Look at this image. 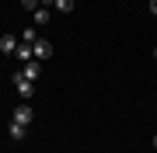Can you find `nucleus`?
Returning <instances> with one entry per match:
<instances>
[{
    "label": "nucleus",
    "mask_w": 157,
    "mask_h": 153,
    "mask_svg": "<svg viewBox=\"0 0 157 153\" xmlns=\"http://www.w3.org/2000/svg\"><path fill=\"white\" fill-rule=\"evenodd\" d=\"M39 73H42V63L32 59V63H25V66L14 73V80H32V84H35V80H39Z\"/></svg>",
    "instance_id": "f257e3e1"
},
{
    "label": "nucleus",
    "mask_w": 157,
    "mask_h": 153,
    "mask_svg": "<svg viewBox=\"0 0 157 153\" xmlns=\"http://www.w3.org/2000/svg\"><path fill=\"white\" fill-rule=\"evenodd\" d=\"M32 56L39 59V63H45V59L52 56V46H49V42H45V38H39V42H35V46H32Z\"/></svg>",
    "instance_id": "f03ea898"
},
{
    "label": "nucleus",
    "mask_w": 157,
    "mask_h": 153,
    "mask_svg": "<svg viewBox=\"0 0 157 153\" xmlns=\"http://www.w3.org/2000/svg\"><path fill=\"white\" fill-rule=\"evenodd\" d=\"M14 122L17 125H32V104H17L14 108Z\"/></svg>",
    "instance_id": "7ed1b4c3"
},
{
    "label": "nucleus",
    "mask_w": 157,
    "mask_h": 153,
    "mask_svg": "<svg viewBox=\"0 0 157 153\" xmlns=\"http://www.w3.org/2000/svg\"><path fill=\"white\" fill-rule=\"evenodd\" d=\"M0 52H7V56L17 52V38H14V35H0Z\"/></svg>",
    "instance_id": "20e7f679"
},
{
    "label": "nucleus",
    "mask_w": 157,
    "mask_h": 153,
    "mask_svg": "<svg viewBox=\"0 0 157 153\" xmlns=\"http://www.w3.org/2000/svg\"><path fill=\"white\" fill-rule=\"evenodd\" d=\"M14 87H17V94H21L25 101H28V97L35 94V84H32V80H14Z\"/></svg>",
    "instance_id": "39448f33"
},
{
    "label": "nucleus",
    "mask_w": 157,
    "mask_h": 153,
    "mask_svg": "<svg viewBox=\"0 0 157 153\" xmlns=\"http://www.w3.org/2000/svg\"><path fill=\"white\" fill-rule=\"evenodd\" d=\"M49 7H39V11H32V24H49Z\"/></svg>",
    "instance_id": "423d86ee"
},
{
    "label": "nucleus",
    "mask_w": 157,
    "mask_h": 153,
    "mask_svg": "<svg viewBox=\"0 0 157 153\" xmlns=\"http://www.w3.org/2000/svg\"><path fill=\"white\" fill-rule=\"evenodd\" d=\"M25 136H28V125H17V122H11V139H17V143H21Z\"/></svg>",
    "instance_id": "0eeeda50"
},
{
    "label": "nucleus",
    "mask_w": 157,
    "mask_h": 153,
    "mask_svg": "<svg viewBox=\"0 0 157 153\" xmlns=\"http://www.w3.org/2000/svg\"><path fill=\"white\" fill-rule=\"evenodd\" d=\"M14 56L21 59V63H32V59H35V56H32V46H25V42L17 46V52H14Z\"/></svg>",
    "instance_id": "6e6552de"
},
{
    "label": "nucleus",
    "mask_w": 157,
    "mask_h": 153,
    "mask_svg": "<svg viewBox=\"0 0 157 153\" xmlns=\"http://www.w3.org/2000/svg\"><path fill=\"white\" fill-rule=\"evenodd\" d=\"M52 7L63 11V14H70V11H73V0H52Z\"/></svg>",
    "instance_id": "1a4fd4ad"
},
{
    "label": "nucleus",
    "mask_w": 157,
    "mask_h": 153,
    "mask_svg": "<svg viewBox=\"0 0 157 153\" xmlns=\"http://www.w3.org/2000/svg\"><path fill=\"white\" fill-rule=\"evenodd\" d=\"M21 42H25V46H35V42H39V35H35V28H28V31H25V35H21Z\"/></svg>",
    "instance_id": "9d476101"
},
{
    "label": "nucleus",
    "mask_w": 157,
    "mask_h": 153,
    "mask_svg": "<svg viewBox=\"0 0 157 153\" xmlns=\"http://www.w3.org/2000/svg\"><path fill=\"white\" fill-rule=\"evenodd\" d=\"M150 11H154V14H157V0H150Z\"/></svg>",
    "instance_id": "9b49d317"
},
{
    "label": "nucleus",
    "mask_w": 157,
    "mask_h": 153,
    "mask_svg": "<svg viewBox=\"0 0 157 153\" xmlns=\"http://www.w3.org/2000/svg\"><path fill=\"white\" fill-rule=\"evenodd\" d=\"M154 150H157V136H154Z\"/></svg>",
    "instance_id": "f8f14e48"
},
{
    "label": "nucleus",
    "mask_w": 157,
    "mask_h": 153,
    "mask_svg": "<svg viewBox=\"0 0 157 153\" xmlns=\"http://www.w3.org/2000/svg\"><path fill=\"white\" fill-rule=\"evenodd\" d=\"M154 56H157V49H154Z\"/></svg>",
    "instance_id": "ddd939ff"
}]
</instances>
